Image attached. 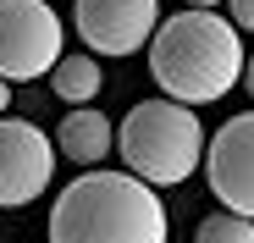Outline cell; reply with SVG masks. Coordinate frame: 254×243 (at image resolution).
Returning <instances> with one entry per match:
<instances>
[{
    "instance_id": "cell-9",
    "label": "cell",
    "mask_w": 254,
    "mask_h": 243,
    "mask_svg": "<svg viewBox=\"0 0 254 243\" xmlns=\"http://www.w3.org/2000/svg\"><path fill=\"white\" fill-rule=\"evenodd\" d=\"M100 83H105V72H100V61L94 56H56V66H50V89L66 100V105H89L94 94H100Z\"/></svg>"
},
{
    "instance_id": "cell-2",
    "label": "cell",
    "mask_w": 254,
    "mask_h": 243,
    "mask_svg": "<svg viewBox=\"0 0 254 243\" xmlns=\"http://www.w3.org/2000/svg\"><path fill=\"white\" fill-rule=\"evenodd\" d=\"M50 243H166V205L144 177L89 166L56 193Z\"/></svg>"
},
{
    "instance_id": "cell-11",
    "label": "cell",
    "mask_w": 254,
    "mask_h": 243,
    "mask_svg": "<svg viewBox=\"0 0 254 243\" xmlns=\"http://www.w3.org/2000/svg\"><path fill=\"white\" fill-rule=\"evenodd\" d=\"M232 6V28H249L254 33V0H227Z\"/></svg>"
},
{
    "instance_id": "cell-5",
    "label": "cell",
    "mask_w": 254,
    "mask_h": 243,
    "mask_svg": "<svg viewBox=\"0 0 254 243\" xmlns=\"http://www.w3.org/2000/svg\"><path fill=\"white\" fill-rule=\"evenodd\" d=\"M56 177V144L39 122L0 116V210H22Z\"/></svg>"
},
{
    "instance_id": "cell-14",
    "label": "cell",
    "mask_w": 254,
    "mask_h": 243,
    "mask_svg": "<svg viewBox=\"0 0 254 243\" xmlns=\"http://www.w3.org/2000/svg\"><path fill=\"white\" fill-rule=\"evenodd\" d=\"M188 6H221V0H188Z\"/></svg>"
},
{
    "instance_id": "cell-6",
    "label": "cell",
    "mask_w": 254,
    "mask_h": 243,
    "mask_svg": "<svg viewBox=\"0 0 254 243\" xmlns=\"http://www.w3.org/2000/svg\"><path fill=\"white\" fill-rule=\"evenodd\" d=\"M199 166L210 177V193H216L227 210L254 221V111L227 116L221 127L210 133V149L199 155Z\"/></svg>"
},
{
    "instance_id": "cell-7",
    "label": "cell",
    "mask_w": 254,
    "mask_h": 243,
    "mask_svg": "<svg viewBox=\"0 0 254 243\" xmlns=\"http://www.w3.org/2000/svg\"><path fill=\"white\" fill-rule=\"evenodd\" d=\"M160 22V0H77L72 28L94 56H133L149 45Z\"/></svg>"
},
{
    "instance_id": "cell-10",
    "label": "cell",
    "mask_w": 254,
    "mask_h": 243,
    "mask_svg": "<svg viewBox=\"0 0 254 243\" xmlns=\"http://www.w3.org/2000/svg\"><path fill=\"white\" fill-rule=\"evenodd\" d=\"M193 243H254V221L238 216V210H216V216H204Z\"/></svg>"
},
{
    "instance_id": "cell-13",
    "label": "cell",
    "mask_w": 254,
    "mask_h": 243,
    "mask_svg": "<svg viewBox=\"0 0 254 243\" xmlns=\"http://www.w3.org/2000/svg\"><path fill=\"white\" fill-rule=\"evenodd\" d=\"M238 83H249V94H254V61H243V77Z\"/></svg>"
},
{
    "instance_id": "cell-8",
    "label": "cell",
    "mask_w": 254,
    "mask_h": 243,
    "mask_svg": "<svg viewBox=\"0 0 254 243\" xmlns=\"http://www.w3.org/2000/svg\"><path fill=\"white\" fill-rule=\"evenodd\" d=\"M56 155L77 160V166H100V160L116 149V127H111V116L105 111H89V105H72V116H61V127H56Z\"/></svg>"
},
{
    "instance_id": "cell-12",
    "label": "cell",
    "mask_w": 254,
    "mask_h": 243,
    "mask_svg": "<svg viewBox=\"0 0 254 243\" xmlns=\"http://www.w3.org/2000/svg\"><path fill=\"white\" fill-rule=\"evenodd\" d=\"M6 111H11V83L0 77V116H6Z\"/></svg>"
},
{
    "instance_id": "cell-3",
    "label": "cell",
    "mask_w": 254,
    "mask_h": 243,
    "mask_svg": "<svg viewBox=\"0 0 254 243\" xmlns=\"http://www.w3.org/2000/svg\"><path fill=\"white\" fill-rule=\"evenodd\" d=\"M116 149H122V166L133 177H144L149 188H177V182H188L199 172L204 127H199L193 105L160 94V100H138L122 116Z\"/></svg>"
},
{
    "instance_id": "cell-1",
    "label": "cell",
    "mask_w": 254,
    "mask_h": 243,
    "mask_svg": "<svg viewBox=\"0 0 254 243\" xmlns=\"http://www.w3.org/2000/svg\"><path fill=\"white\" fill-rule=\"evenodd\" d=\"M144 50H149V77L160 83V94L183 105H210L232 94L249 61L238 28L221 22L216 6H188L177 17L155 22Z\"/></svg>"
},
{
    "instance_id": "cell-4",
    "label": "cell",
    "mask_w": 254,
    "mask_h": 243,
    "mask_svg": "<svg viewBox=\"0 0 254 243\" xmlns=\"http://www.w3.org/2000/svg\"><path fill=\"white\" fill-rule=\"evenodd\" d=\"M61 17L45 0H0V77L6 83H33L61 56Z\"/></svg>"
}]
</instances>
